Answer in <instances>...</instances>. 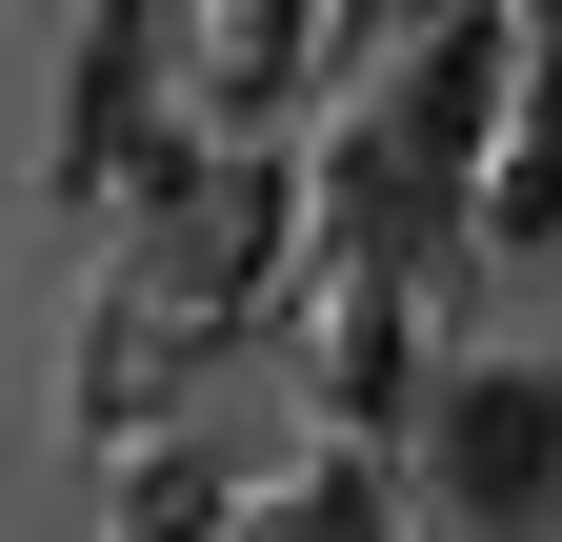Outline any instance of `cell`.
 I'll list each match as a JSON object with an SVG mask.
<instances>
[{
  "label": "cell",
  "mask_w": 562,
  "mask_h": 542,
  "mask_svg": "<svg viewBox=\"0 0 562 542\" xmlns=\"http://www.w3.org/2000/svg\"><path fill=\"white\" fill-rule=\"evenodd\" d=\"M442 503H462V542H542L562 522V382H522V362L442 382Z\"/></svg>",
  "instance_id": "cell-1"
},
{
  "label": "cell",
  "mask_w": 562,
  "mask_h": 542,
  "mask_svg": "<svg viewBox=\"0 0 562 542\" xmlns=\"http://www.w3.org/2000/svg\"><path fill=\"white\" fill-rule=\"evenodd\" d=\"M302 542H362V503H302Z\"/></svg>",
  "instance_id": "cell-2"
},
{
  "label": "cell",
  "mask_w": 562,
  "mask_h": 542,
  "mask_svg": "<svg viewBox=\"0 0 562 542\" xmlns=\"http://www.w3.org/2000/svg\"><path fill=\"white\" fill-rule=\"evenodd\" d=\"M382 21H422V0H382Z\"/></svg>",
  "instance_id": "cell-3"
}]
</instances>
